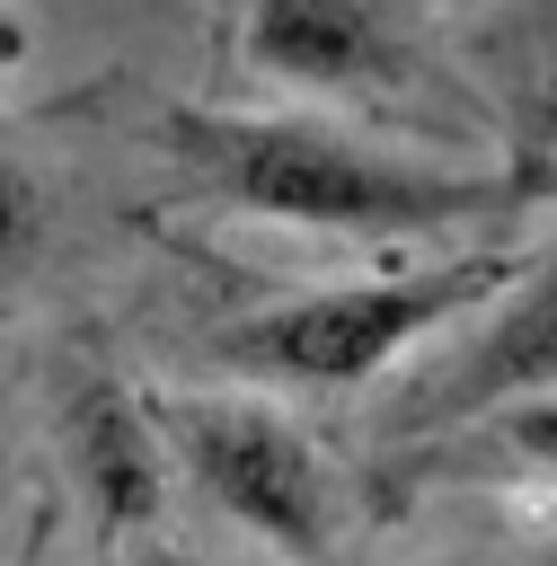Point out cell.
<instances>
[{"mask_svg":"<svg viewBox=\"0 0 557 566\" xmlns=\"http://www.w3.org/2000/svg\"><path fill=\"white\" fill-rule=\"evenodd\" d=\"M159 150L186 168V195L318 239H442L460 221H495L539 195L530 168H442L416 150H380L327 115L168 106Z\"/></svg>","mask_w":557,"mask_h":566,"instance_id":"1","label":"cell"},{"mask_svg":"<svg viewBox=\"0 0 557 566\" xmlns=\"http://www.w3.org/2000/svg\"><path fill=\"white\" fill-rule=\"evenodd\" d=\"M495 274H504L495 256H451V265H424V274H354V283L283 292V301L239 310L230 327H212V354L239 380L336 398V389L380 380L398 354H416L451 318H469L495 292Z\"/></svg>","mask_w":557,"mask_h":566,"instance_id":"2","label":"cell"},{"mask_svg":"<svg viewBox=\"0 0 557 566\" xmlns=\"http://www.w3.org/2000/svg\"><path fill=\"white\" fill-rule=\"evenodd\" d=\"M168 469L248 539H265L292 566H327L345 539V495L327 451L256 389H177L150 407Z\"/></svg>","mask_w":557,"mask_h":566,"instance_id":"3","label":"cell"},{"mask_svg":"<svg viewBox=\"0 0 557 566\" xmlns=\"http://www.w3.org/2000/svg\"><path fill=\"white\" fill-rule=\"evenodd\" d=\"M477 310L486 318L398 398V433L407 442H442V433H460V424H477V416H495V407H513L530 389H557V230Z\"/></svg>","mask_w":557,"mask_h":566,"instance_id":"4","label":"cell"},{"mask_svg":"<svg viewBox=\"0 0 557 566\" xmlns=\"http://www.w3.org/2000/svg\"><path fill=\"white\" fill-rule=\"evenodd\" d=\"M239 62L301 97H380L407 80V0H248Z\"/></svg>","mask_w":557,"mask_h":566,"instance_id":"5","label":"cell"},{"mask_svg":"<svg viewBox=\"0 0 557 566\" xmlns=\"http://www.w3.org/2000/svg\"><path fill=\"white\" fill-rule=\"evenodd\" d=\"M53 442H62V469L88 504V522L106 539H133L159 522L168 504V442H159V416L115 380V371H71L62 380V407H53Z\"/></svg>","mask_w":557,"mask_h":566,"instance_id":"6","label":"cell"},{"mask_svg":"<svg viewBox=\"0 0 557 566\" xmlns=\"http://www.w3.org/2000/svg\"><path fill=\"white\" fill-rule=\"evenodd\" d=\"M513 142H522V168L548 186V159H557V0L522 27V62H513Z\"/></svg>","mask_w":557,"mask_h":566,"instance_id":"7","label":"cell"},{"mask_svg":"<svg viewBox=\"0 0 557 566\" xmlns=\"http://www.w3.org/2000/svg\"><path fill=\"white\" fill-rule=\"evenodd\" d=\"M44 248H53V195L18 150H0V292H18L44 265Z\"/></svg>","mask_w":557,"mask_h":566,"instance_id":"8","label":"cell"},{"mask_svg":"<svg viewBox=\"0 0 557 566\" xmlns=\"http://www.w3.org/2000/svg\"><path fill=\"white\" fill-rule=\"evenodd\" d=\"M460 433H477V442L495 451V469H539V478H557V389H530V398H513V407H495V416H477V424H460Z\"/></svg>","mask_w":557,"mask_h":566,"instance_id":"9","label":"cell"},{"mask_svg":"<svg viewBox=\"0 0 557 566\" xmlns=\"http://www.w3.org/2000/svg\"><path fill=\"white\" fill-rule=\"evenodd\" d=\"M141 566H203V557H186V548H168V539H150V548H141Z\"/></svg>","mask_w":557,"mask_h":566,"instance_id":"10","label":"cell"},{"mask_svg":"<svg viewBox=\"0 0 557 566\" xmlns=\"http://www.w3.org/2000/svg\"><path fill=\"white\" fill-rule=\"evenodd\" d=\"M9 53H18V18L0 9V71H9Z\"/></svg>","mask_w":557,"mask_h":566,"instance_id":"11","label":"cell"},{"mask_svg":"<svg viewBox=\"0 0 557 566\" xmlns=\"http://www.w3.org/2000/svg\"><path fill=\"white\" fill-rule=\"evenodd\" d=\"M416 566H469V557H416Z\"/></svg>","mask_w":557,"mask_h":566,"instance_id":"12","label":"cell"}]
</instances>
